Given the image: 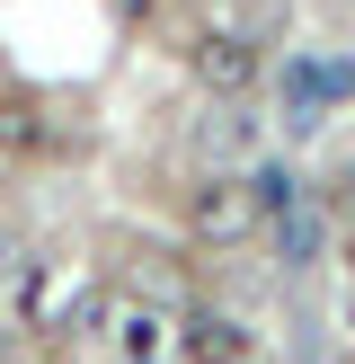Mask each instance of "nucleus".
Returning <instances> with one entry per match:
<instances>
[{
    "label": "nucleus",
    "instance_id": "1",
    "mask_svg": "<svg viewBox=\"0 0 355 364\" xmlns=\"http://www.w3.org/2000/svg\"><path fill=\"white\" fill-rule=\"evenodd\" d=\"M98 311H106V294L89 276H71V267H53V258L18 267V329H36V338H89Z\"/></svg>",
    "mask_w": 355,
    "mask_h": 364
},
{
    "label": "nucleus",
    "instance_id": "2",
    "mask_svg": "<svg viewBox=\"0 0 355 364\" xmlns=\"http://www.w3.org/2000/svg\"><path fill=\"white\" fill-rule=\"evenodd\" d=\"M258 196H248V178H231V169H213V178H195L187 187V231H195V249H240V240H258Z\"/></svg>",
    "mask_w": 355,
    "mask_h": 364
},
{
    "label": "nucleus",
    "instance_id": "3",
    "mask_svg": "<svg viewBox=\"0 0 355 364\" xmlns=\"http://www.w3.org/2000/svg\"><path fill=\"white\" fill-rule=\"evenodd\" d=\"M187 71H195V89H213V98H248V89H258V45L231 36V27H213V36H195Z\"/></svg>",
    "mask_w": 355,
    "mask_h": 364
},
{
    "label": "nucleus",
    "instance_id": "4",
    "mask_svg": "<svg viewBox=\"0 0 355 364\" xmlns=\"http://www.w3.org/2000/svg\"><path fill=\"white\" fill-rule=\"evenodd\" d=\"M178 347H187V364H248V355H258L248 329L231 311H213V302H195V311L178 320Z\"/></svg>",
    "mask_w": 355,
    "mask_h": 364
},
{
    "label": "nucleus",
    "instance_id": "5",
    "mask_svg": "<svg viewBox=\"0 0 355 364\" xmlns=\"http://www.w3.org/2000/svg\"><path fill=\"white\" fill-rule=\"evenodd\" d=\"M0 142H9V151H36V142H45V107H36L27 89L0 98Z\"/></svg>",
    "mask_w": 355,
    "mask_h": 364
},
{
    "label": "nucleus",
    "instance_id": "6",
    "mask_svg": "<svg viewBox=\"0 0 355 364\" xmlns=\"http://www.w3.org/2000/svg\"><path fill=\"white\" fill-rule=\"evenodd\" d=\"M275 249H284V267H311V249H320V213H311V205L275 213Z\"/></svg>",
    "mask_w": 355,
    "mask_h": 364
},
{
    "label": "nucleus",
    "instance_id": "7",
    "mask_svg": "<svg viewBox=\"0 0 355 364\" xmlns=\"http://www.w3.org/2000/svg\"><path fill=\"white\" fill-rule=\"evenodd\" d=\"M106 329H116V347L133 355V364H151V347H160V311H98Z\"/></svg>",
    "mask_w": 355,
    "mask_h": 364
},
{
    "label": "nucleus",
    "instance_id": "8",
    "mask_svg": "<svg viewBox=\"0 0 355 364\" xmlns=\"http://www.w3.org/2000/svg\"><path fill=\"white\" fill-rule=\"evenodd\" d=\"M0 276H18V249H9V240H0Z\"/></svg>",
    "mask_w": 355,
    "mask_h": 364
},
{
    "label": "nucleus",
    "instance_id": "9",
    "mask_svg": "<svg viewBox=\"0 0 355 364\" xmlns=\"http://www.w3.org/2000/svg\"><path fill=\"white\" fill-rule=\"evenodd\" d=\"M346 329H355V294H346Z\"/></svg>",
    "mask_w": 355,
    "mask_h": 364
},
{
    "label": "nucleus",
    "instance_id": "10",
    "mask_svg": "<svg viewBox=\"0 0 355 364\" xmlns=\"http://www.w3.org/2000/svg\"><path fill=\"white\" fill-rule=\"evenodd\" d=\"M346 276H355V240H346Z\"/></svg>",
    "mask_w": 355,
    "mask_h": 364
}]
</instances>
